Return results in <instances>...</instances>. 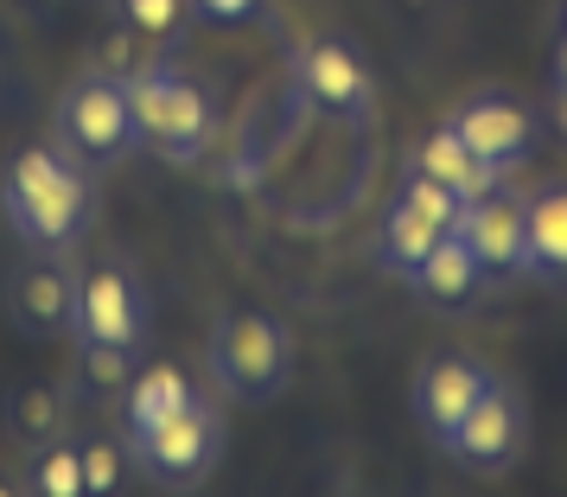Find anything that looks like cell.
Segmentation results:
<instances>
[{
    "mask_svg": "<svg viewBox=\"0 0 567 497\" xmlns=\"http://www.w3.org/2000/svg\"><path fill=\"white\" fill-rule=\"evenodd\" d=\"M0 217L32 256H64L96 224L90 166H78L58 147H20L0 166Z\"/></svg>",
    "mask_w": 567,
    "mask_h": 497,
    "instance_id": "1",
    "label": "cell"
},
{
    "mask_svg": "<svg viewBox=\"0 0 567 497\" xmlns=\"http://www.w3.org/2000/svg\"><path fill=\"white\" fill-rule=\"evenodd\" d=\"M128 90V122H134V147L159 154L166 166H192V159L210 147V128H217V108H210V90L179 64H141L122 77Z\"/></svg>",
    "mask_w": 567,
    "mask_h": 497,
    "instance_id": "2",
    "label": "cell"
},
{
    "mask_svg": "<svg viewBox=\"0 0 567 497\" xmlns=\"http://www.w3.org/2000/svg\"><path fill=\"white\" fill-rule=\"evenodd\" d=\"M210 376H217V390L236 395V402H275L287 390V376H293V339H287V325L261 313H230L210 325Z\"/></svg>",
    "mask_w": 567,
    "mask_h": 497,
    "instance_id": "3",
    "label": "cell"
},
{
    "mask_svg": "<svg viewBox=\"0 0 567 497\" xmlns=\"http://www.w3.org/2000/svg\"><path fill=\"white\" fill-rule=\"evenodd\" d=\"M52 141H58V154H71L90 173H103L122 154H134V122H128L122 77L90 71V77L64 83V96L52 103Z\"/></svg>",
    "mask_w": 567,
    "mask_h": 497,
    "instance_id": "4",
    "label": "cell"
},
{
    "mask_svg": "<svg viewBox=\"0 0 567 497\" xmlns=\"http://www.w3.org/2000/svg\"><path fill=\"white\" fill-rule=\"evenodd\" d=\"M128 453L154 485L185 491V485H198V478L217 466V453H224V421H217L210 402L192 395L179 415H166V421H154V427H141V434H128Z\"/></svg>",
    "mask_w": 567,
    "mask_h": 497,
    "instance_id": "5",
    "label": "cell"
},
{
    "mask_svg": "<svg viewBox=\"0 0 567 497\" xmlns=\"http://www.w3.org/2000/svg\"><path fill=\"white\" fill-rule=\"evenodd\" d=\"M147 332H154V300L141 288V275L122 262H96L78 275V325L71 339L83 344H115V351H147Z\"/></svg>",
    "mask_w": 567,
    "mask_h": 497,
    "instance_id": "6",
    "label": "cell"
},
{
    "mask_svg": "<svg viewBox=\"0 0 567 497\" xmlns=\"http://www.w3.org/2000/svg\"><path fill=\"white\" fill-rule=\"evenodd\" d=\"M440 446H446L460 466H472V472H504L516 453H523V408H516V395L485 376L478 402L440 434Z\"/></svg>",
    "mask_w": 567,
    "mask_h": 497,
    "instance_id": "7",
    "label": "cell"
},
{
    "mask_svg": "<svg viewBox=\"0 0 567 497\" xmlns=\"http://www.w3.org/2000/svg\"><path fill=\"white\" fill-rule=\"evenodd\" d=\"M293 83H300V96H307L312 108L351 115V122H363L370 103H377L370 64H363L344 39H307V45L293 52Z\"/></svg>",
    "mask_w": 567,
    "mask_h": 497,
    "instance_id": "8",
    "label": "cell"
},
{
    "mask_svg": "<svg viewBox=\"0 0 567 497\" xmlns=\"http://www.w3.org/2000/svg\"><path fill=\"white\" fill-rule=\"evenodd\" d=\"M7 319L27 332V339H71L78 325V275H64L58 256L13 268L7 281Z\"/></svg>",
    "mask_w": 567,
    "mask_h": 497,
    "instance_id": "9",
    "label": "cell"
},
{
    "mask_svg": "<svg viewBox=\"0 0 567 497\" xmlns=\"http://www.w3.org/2000/svg\"><path fill=\"white\" fill-rule=\"evenodd\" d=\"M453 134H460L485 166L504 173V166H516V159L529 154V108L511 103V96H472V103L453 115Z\"/></svg>",
    "mask_w": 567,
    "mask_h": 497,
    "instance_id": "10",
    "label": "cell"
},
{
    "mask_svg": "<svg viewBox=\"0 0 567 497\" xmlns=\"http://www.w3.org/2000/svg\"><path fill=\"white\" fill-rule=\"evenodd\" d=\"M460 236L472 242L485 275H516L523 268V205L516 198H497V191L472 198L460 217Z\"/></svg>",
    "mask_w": 567,
    "mask_h": 497,
    "instance_id": "11",
    "label": "cell"
},
{
    "mask_svg": "<svg viewBox=\"0 0 567 497\" xmlns=\"http://www.w3.org/2000/svg\"><path fill=\"white\" fill-rule=\"evenodd\" d=\"M478 390H485V370H478V364L440 358V364H427L421 376H414V421L440 441V434H446L472 402H478Z\"/></svg>",
    "mask_w": 567,
    "mask_h": 497,
    "instance_id": "12",
    "label": "cell"
},
{
    "mask_svg": "<svg viewBox=\"0 0 567 497\" xmlns=\"http://www.w3.org/2000/svg\"><path fill=\"white\" fill-rule=\"evenodd\" d=\"M409 173H427V179L453 185V191H460L465 205H472V198H485V191H497V166H485V159L472 154V147H465L460 134H453V122L414 141Z\"/></svg>",
    "mask_w": 567,
    "mask_h": 497,
    "instance_id": "13",
    "label": "cell"
},
{
    "mask_svg": "<svg viewBox=\"0 0 567 497\" xmlns=\"http://www.w3.org/2000/svg\"><path fill=\"white\" fill-rule=\"evenodd\" d=\"M0 427H7V441L39 453V446L64 441V427H71V395L52 390V383H20V390H7L0 402Z\"/></svg>",
    "mask_w": 567,
    "mask_h": 497,
    "instance_id": "14",
    "label": "cell"
},
{
    "mask_svg": "<svg viewBox=\"0 0 567 497\" xmlns=\"http://www.w3.org/2000/svg\"><path fill=\"white\" fill-rule=\"evenodd\" d=\"M409 281L427 293L434 307H465V300L478 293V281H485V268H478V256H472V242L453 230V236H440L434 249H427V262L414 268Z\"/></svg>",
    "mask_w": 567,
    "mask_h": 497,
    "instance_id": "15",
    "label": "cell"
},
{
    "mask_svg": "<svg viewBox=\"0 0 567 497\" xmlns=\"http://www.w3.org/2000/svg\"><path fill=\"white\" fill-rule=\"evenodd\" d=\"M523 275H567V191L523 205Z\"/></svg>",
    "mask_w": 567,
    "mask_h": 497,
    "instance_id": "16",
    "label": "cell"
},
{
    "mask_svg": "<svg viewBox=\"0 0 567 497\" xmlns=\"http://www.w3.org/2000/svg\"><path fill=\"white\" fill-rule=\"evenodd\" d=\"M128 434H141V427H154V421L179 415L185 402H192V376H185L179 364H147L128 376Z\"/></svg>",
    "mask_w": 567,
    "mask_h": 497,
    "instance_id": "17",
    "label": "cell"
},
{
    "mask_svg": "<svg viewBox=\"0 0 567 497\" xmlns=\"http://www.w3.org/2000/svg\"><path fill=\"white\" fill-rule=\"evenodd\" d=\"M440 236H453V230H440V224H427L421 210L409 205V198H395V210L383 217V268H395V275H414V268L427 262V249H434Z\"/></svg>",
    "mask_w": 567,
    "mask_h": 497,
    "instance_id": "18",
    "label": "cell"
},
{
    "mask_svg": "<svg viewBox=\"0 0 567 497\" xmlns=\"http://www.w3.org/2000/svg\"><path fill=\"white\" fill-rule=\"evenodd\" d=\"M27 485L39 497H83V459H78V441H52L32 453L27 466Z\"/></svg>",
    "mask_w": 567,
    "mask_h": 497,
    "instance_id": "19",
    "label": "cell"
},
{
    "mask_svg": "<svg viewBox=\"0 0 567 497\" xmlns=\"http://www.w3.org/2000/svg\"><path fill=\"white\" fill-rule=\"evenodd\" d=\"M128 376H134V351L78 339V395H122L128 390Z\"/></svg>",
    "mask_w": 567,
    "mask_h": 497,
    "instance_id": "20",
    "label": "cell"
},
{
    "mask_svg": "<svg viewBox=\"0 0 567 497\" xmlns=\"http://www.w3.org/2000/svg\"><path fill=\"white\" fill-rule=\"evenodd\" d=\"M185 13H192V0H115V20L141 39H173L185 32Z\"/></svg>",
    "mask_w": 567,
    "mask_h": 497,
    "instance_id": "21",
    "label": "cell"
},
{
    "mask_svg": "<svg viewBox=\"0 0 567 497\" xmlns=\"http://www.w3.org/2000/svg\"><path fill=\"white\" fill-rule=\"evenodd\" d=\"M402 198H409L427 224H440V230H460V217H465V198L453 191V185H440V179H427V173H409L402 179Z\"/></svg>",
    "mask_w": 567,
    "mask_h": 497,
    "instance_id": "22",
    "label": "cell"
},
{
    "mask_svg": "<svg viewBox=\"0 0 567 497\" xmlns=\"http://www.w3.org/2000/svg\"><path fill=\"white\" fill-rule=\"evenodd\" d=\"M78 459H83V497H103L122 485V446L115 441H78Z\"/></svg>",
    "mask_w": 567,
    "mask_h": 497,
    "instance_id": "23",
    "label": "cell"
},
{
    "mask_svg": "<svg viewBox=\"0 0 567 497\" xmlns=\"http://www.w3.org/2000/svg\"><path fill=\"white\" fill-rule=\"evenodd\" d=\"M268 0H192V13L198 20H217V27H243V20H256Z\"/></svg>",
    "mask_w": 567,
    "mask_h": 497,
    "instance_id": "24",
    "label": "cell"
},
{
    "mask_svg": "<svg viewBox=\"0 0 567 497\" xmlns=\"http://www.w3.org/2000/svg\"><path fill=\"white\" fill-rule=\"evenodd\" d=\"M561 71H567V58H561Z\"/></svg>",
    "mask_w": 567,
    "mask_h": 497,
    "instance_id": "25",
    "label": "cell"
}]
</instances>
